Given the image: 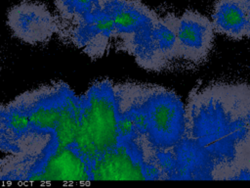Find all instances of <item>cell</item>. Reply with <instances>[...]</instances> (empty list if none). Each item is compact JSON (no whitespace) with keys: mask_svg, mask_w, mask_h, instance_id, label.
Here are the masks:
<instances>
[{"mask_svg":"<svg viewBox=\"0 0 250 188\" xmlns=\"http://www.w3.org/2000/svg\"><path fill=\"white\" fill-rule=\"evenodd\" d=\"M247 86L220 83L194 88L185 106V136L212 160L217 180H227L232 170L250 163L243 117Z\"/></svg>","mask_w":250,"mask_h":188,"instance_id":"6da1fadb","label":"cell"},{"mask_svg":"<svg viewBox=\"0 0 250 188\" xmlns=\"http://www.w3.org/2000/svg\"><path fill=\"white\" fill-rule=\"evenodd\" d=\"M79 128L74 146L91 164L119 142V108L114 83L103 79L79 97Z\"/></svg>","mask_w":250,"mask_h":188,"instance_id":"7a4b0ae2","label":"cell"},{"mask_svg":"<svg viewBox=\"0 0 250 188\" xmlns=\"http://www.w3.org/2000/svg\"><path fill=\"white\" fill-rule=\"evenodd\" d=\"M141 108L144 118L143 151L146 160L157 151L171 150L186 132V109L174 91L145 85Z\"/></svg>","mask_w":250,"mask_h":188,"instance_id":"3957f363","label":"cell"},{"mask_svg":"<svg viewBox=\"0 0 250 188\" xmlns=\"http://www.w3.org/2000/svg\"><path fill=\"white\" fill-rule=\"evenodd\" d=\"M113 41L118 50L132 55L140 67L155 59L153 27L159 16L140 0H108Z\"/></svg>","mask_w":250,"mask_h":188,"instance_id":"277c9868","label":"cell"},{"mask_svg":"<svg viewBox=\"0 0 250 188\" xmlns=\"http://www.w3.org/2000/svg\"><path fill=\"white\" fill-rule=\"evenodd\" d=\"M26 167L19 179L29 181H89L91 180L90 164L74 147L68 146L57 150L42 152V156L33 163L24 164ZM19 169V168H17ZM16 169V170H17Z\"/></svg>","mask_w":250,"mask_h":188,"instance_id":"5b68a950","label":"cell"},{"mask_svg":"<svg viewBox=\"0 0 250 188\" xmlns=\"http://www.w3.org/2000/svg\"><path fill=\"white\" fill-rule=\"evenodd\" d=\"M7 24L15 37L31 45L45 43L60 32L59 21L39 2L22 1L12 7Z\"/></svg>","mask_w":250,"mask_h":188,"instance_id":"8992f818","label":"cell"},{"mask_svg":"<svg viewBox=\"0 0 250 188\" xmlns=\"http://www.w3.org/2000/svg\"><path fill=\"white\" fill-rule=\"evenodd\" d=\"M91 180H147L143 151L118 143L90 164Z\"/></svg>","mask_w":250,"mask_h":188,"instance_id":"52a82bcc","label":"cell"},{"mask_svg":"<svg viewBox=\"0 0 250 188\" xmlns=\"http://www.w3.org/2000/svg\"><path fill=\"white\" fill-rule=\"evenodd\" d=\"M212 22L202 14L187 10L177 18L178 57L185 61L201 64L206 61L214 41Z\"/></svg>","mask_w":250,"mask_h":188,"instance_id":"ba28073f","label":"cell"},{"mask_svg":"<svg viewBox=\"0 0 250 188\" xmlns=\"http://www.w3.org/2000/svg\"><path fill=\"white\" fill-rule=\"evenodd\" d=\"M68 91L65 85H54L24 93L15 100L27 114L32 132L52 135Z\"/></svg>","mask_w":250,"mask_h":188,"instance_id":"9c48e42d","label":"cell"},{"mask_svg":"<svg viewBox=\"0 0 250 188\" xmlns=\"http://www.w3.org/2000/svg\"><path fill=\"white\" fill-rule=\"evenodd\" d=\"M249 3L250 0H217L211 21L215 31L236 40L246 37Z\"/></svg>","mask_w":250,"mask_h":188,"instance_id":"30bf717a","label":"cell"},{"mask_svg":"<svg viewBox=\"0 0 250 188\" xmlns=\"http://www.w3.org/2000/svg\"><path fill=\"white\" fill-rule=\"evenodd\" d=\"M79 97L69 90L65 96L58 124L51 135L48 147L44 151L57 150L74 144L79 128Z\"/></svg>","mask_w":250,"mask_h":188,"instance_id":"8fae6325","label":"cell"},{"mask_svg":"<svg viewBox=\"0 0 250 188\" xmlns=\"http://www.w3.org/2000/svg\"><path fill=\"white\" fill-rule=\"evenodd\" d=\"M177 18L167 14L158 18L153 27V44L160 70L179 59L177 39Z\"/></svg>","mask_w":250,"mask_h":188,"instance_id":"7c38bea8","label":"cell"},{"mask_svg":"<svg viewBox=\"0 0 250 188\" xmlns=\"http://www.w3.org/2000/svg\"><path fill=\"white\" fill-rule=\"evenodd\" d=\"M106 2L107 0H54L62 19L59 21L60 32L101 9Z\"/></svg>","mask_w":250,"mask_h":188,"instance_id":"4fadbf2b","label":"cell"},{"mask_svg":"<svg viewBox=\"0 0 250 188\" xmlns=\"http://www.w3.org/2000/svg\"><path fill=\"white\" fill-rule=\"evenodd\" d=\"M243 117L245 122V128L247 133V139L250 147V86H247L244 101H243Z\"/></svg>","mask_w":250,"mask_h":188,"instance_id":"5bb4252c","label":"cell"},{"mask_svg":"<svg viewBox=\"0 0 250 188\" xmlns=\"http://www.w3.org/2000/svg\"><path fill=\"white\" fill-rule=\"evenodd\" d=\"M246 37L250 38V3L247 8V29H246Z\"/></svg>","mask_w":250,"mask_h":188,"instance_id":"9a60e30c","label":"cell"}]
</instances>
